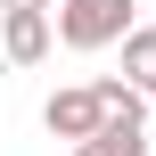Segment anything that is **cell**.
Instances as JSON below:
<instances>
[{
    "label": "cell",
    "mask_w": 156,
    "mask_h": 156,
    "mask_svg": "<svg viewBox=\"0 0 156 156\" xmlns=\"http://www.w3.org/2000/svg\"><path fill=\"white\" fill-rule=\"evenodd\" d=\"M132 0H58L49 8V41H66L74 58H99V49H115L123 33H132Z\"/></svg>",
    "instance_id": "cell-1"
},
{
    "label": "cell",
    "mask_w": 156,
    "mask_h": 156,
    "mask_svg": "<svg viewBox=\"0 0 156 156\" xmlns=\"http://www.w3.org/2000/svg\"><path fill=\"white\" fill-rule=\"evenodd\" d=\"M41 123H49V140H66V148H82L99 123H107V107H99V90L90 82H66V90H49V107H41Z\"/></svg>",
    "instance_id": "cell-2"
},
{
    "label": "cell",
    "mask_w": 156,
    "mask_h": 156,
    "mask_svg": "<svg viewBox=\"0 0 156 156\" xmlns=\"http://www.w3.org/2000/svg\"><path fill=\"white\" fill-rule=\"evenodd\" d=\"M115 49H123V74H115V82L140 90V99H156V25H132Z\"/></svg>",
    "instance_id": "cell-3"
},
{
    "label": "cell",
    "mask_w": 156,
    "mask_h": 156,
    "mask_svg": "<svg viewBox=\"0 0 156 156\" xmlns=\"http://www.w3.org/2000/svg\"><path fill=\"white\" fill-rule=\"evenodd\" d=\"M0 49H8V66H41L49 58V16H0Z\"/></svg>",
    "instance_id": "cell-4"
},
{
    "label": "cell",
    "mask_w": 156,
    "mask_h": 156,
    "mask_svg": "<svg viewBox=\"0 0 156 156\" xmlns=\"http://www.w3.org/2000/svg\"><path fill=\"white\" fill-rule=\"evenodd\" d=\"M0 16H49V0H0Z\"/></svg>",
    "instance_id": "cell-5"
},
{
    "label": "cell",
    "mask_w": 156,
    "mask_h": 156,
    "mask_svg": "<svg viewBox=\"0 0 156 156\" xmlns=\"http://www.w3.org/2000/svg\"><path fill=\"white\" fill-rule=\"evenodd\" d=\"M74 156H115V148H107V140H82V148H74Z\"/></svg>",
    "instance_id": "cell-6"
},
{
    "label": "cell",
    "mask_w": 156,
    "mask_h": 156,
    "mask_svg": "<svg viewBox=\"0 0 156 156\" xmlns=\"http://www.w3.org/2000/svg\"><path fill=\"white\" fill-rule=\"evenodd\" d=\"M132 8H156V0H132Z\"/></svg>",
    "instance_id": "cell-7"
},
{
    "label": "cell",
    "mask_w": 156,
    "mask_h": 156,
    "mask_svg": "<svg viewBox=\"0 0 156 156\" xmlns=\"http://www.w3.org/2000/svg\"><path fill=\"white\" fill-rule=\"evenodd\" d=\"M49 8H58V0H49Z\"/></svg>",
    "instance_id": "cell-8"
}]
</instances>
